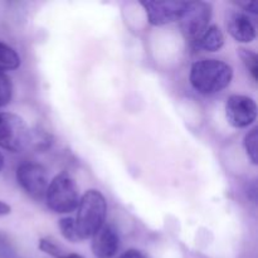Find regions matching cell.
<instances>
[{"label":"cell","mask_w":258,"mask_h":258,"mask_svg":"<svg viewBox=\"0 0 258 258\" xmlns=\"http://www.w3.org/2000/svg\"><path fill=\"white\" fill-rule=\"evenodd\" d=\"M233 80V68L219 59H202L193 63L189 73L190 85L197 92L211 96L228 87Z\"/></svg>","instance_id":"cell-1"},{"label":"cell","mask_w":258,"mask_h":258,"mask_svg":"<svg viewBox=\"0 0 258 258\" xmlns=\"http://www.w3.org/2000/svg\"><path fill=\"white\" fill-rule=\"evenodd\" d=\"M106 213L107 203L100 190L90 189L81 197L77 206V217L75 219L81 241L95 236L96 232L105 224Z\"/></svg>","instance_id":"cell-2"},{"label":"cell","mask_w":258,"mask_h":258,"mask_svg":"<svg viewBox=\"0 0 258 258\" xmlns=\"http://www.w3.org/2000/svg\"><path fill=\"white\" fill-rule=\"evenodd\" d=\"M44 198L50 211L58 214H67L77 209L80 194L70 174L60 173L48 184Z\"/></svg>","instance_id":"cell-3"},{"label":"cell","mask_w":258,"mask_h":258,"mask_svg":"<svg viewBox=\"0 0 258 258\" xmlns=\"http://www.w3.org/2000/svg\"><path fill=\"white\" fill-rule=\"evenodd\" d=\"M29 133V127L19 115L0 112V148L20 153L28 148Z\"/></svg>","instance_id":"cell-4"},{"label":"cell","mask_w":258,"mask_h":258,"mask_svg":"<svg viewBox=\"0 0 258 258\" xmlns=\"http://www.w3.org/2000/svg\"><path fill=\"white\" fill-rule=\"evenodd\" d=\"M211 3L207 2H186L185 8L178 19L179 27L191 43L209 27L212 19Z\"/></svg>","instance_id":"cell-5"},{"label":"cell","mask_w":258,"mask_h":258,"mask_svg":"<svg viewBox=\"0 0 258 258\" xmlns=\"http://www.w3.org/2000/svg\"><path fill=\"white\" fill-rule=\"evenodd\" d=\"M17 180L23 190L33 199L40 201L48 188L47 169L37 163H23L17 169Z\"/></svg>","instance_id":"cell-6"},{"label":"cell","mask_w":258,"mask_h":258,"mask_svg":"<svg viewBox=\"0 0 258 258\" xmlns=\"http://www.w3.org/2000/svg\"><path fill=\"white\" fill-rule=\"evenodd\" d=\"M226 117L236 128L248 127L256 121L257 105L253 98L244 95L229 96L226 102Z\"/></svg>","instance_id":"cell-7"},{"label":"cell","mask_w":258,"mask_h":258,"mask_svg":"<svg viewBox=\"0 0 258 258\" xmlns=\"http://www.w3.org/2000/svg\"><path fill=\"white\" fill-rule=\"evenodd\" d=\"M140 4L145 9L149 23L155 27H163L178 22L186 2L168 0V2H141Z\"/></svg>","instance_id":"cell-8"},{"label":"cell","mask_w":258,"mask_h":258,"mask_svg":"<svg viewBox=\"0 0 258 258\" xmlns=\"http://www.w3.org/2000/svg\"><path fill=\"white\" fill-rule=\"evenodd\" d=\"M120 247V236L112 224L105 223L92 237L93 256L96 258H112Z\"/></svg>","instance_id":"cell-9"},{"label":"cell","mask_w":258,"mask_h":258,"mask_svg":"<svg viewBox=\"0 0 258 258\" xmlns=\"http://www.w3.org/2000/svg\"><path fill=\"white\" fill-rule=\"evenodd\" d=\"M226 27L232 38L239 43H251L256 38V25L249 15L241 10H229L227 13Z\"/></svg>","instance_id":"cell-10"},{"label":"cell","mask_w":258,"mask_h":258,"mask_svg":"<svg viewBox=\"0 0 258 258\" xmlns=\"http://www.w3.org/2000/svg\"><path fill=\"white\" fill-rule=\"evenodd\" d=\"M194 47L204 52H217L224 45V35L218 25H209L193 42Z\"/></svg>","instance_id":"cell-11"},{"label":"cell","mask_w":258,"mask_h":258,"mask_svg":"<svg viewBox=\"0 0 258 258\" xmlns=\"http://www.w3.org/2000/svg\"><path fill=\"white\" fill-rule=\"evenodd\" d=\"M20 55L9 44L0 40V71H14L20 67Z\"/></svg>","instance_id":"cell-12"},{"label":"cell","mask_w":258,"mask_h":258,"mask_svg":"<svg viewBox=\"0 0 258 258\" xmlns=\"http://www.w3.org/2000/svg\"><path fill=\"white\" fill-rule=\"evenodd\" d=\"M38 247H39L40 251L49 254L53 258H85L83 256H81V254L76 253V252L67 251L60 244L55 243L50 238H40Z\"/></svg>","instance_id":"cell-13"},{"label":"cell","mask_w":258,"mask_h":258,"mask_svg":"<svg viewBox=\"0 0 258 258\" xmlns=\"http://www.w3.org/2000/svg\"><path fill=\"white\" fill-rule=\"evenodd\" d=\"M53 143V138L48 131L44 128L37 127L34 130H30L29 141L28 146H32L37 151H45L50 148Z\"/></svg>","instance_id":"cell-14"},{"label":"cell","mask_w":258,"mask_h":258,"mask_svg":"<svg viewBox=\"0 0 258 258\" xmlns=\"http://www.w3.org/2000/svg\"><path fill=\"white\" fill-rule=\"evenodd\" d=\"M238 54L241 57L242 63L244 64L246 70L248 71L253 81L258 80V57L253 50L246 49V48H239Z\"/></svg>","instance_id":"cell-15"},{"label":"cell","mask_w":258,"mask_h":258,"mask_svg":"<svg viewBox=\"0 0 258 258\" xmlns=\"http://www.w3.org/2000/svg\"><path fill=\"white\" fill-rule=\"evenodd\" d=\"M257 143H258V128L253 127L251 131L246 134L243 139V146L244 150H246L247 156L249 158V160L252 161V164L257 165L258 163V151H257Z\"/></svg>","instance_id":"cell-16"},{"label":"cell","mask_w":258,"mask_h":258,"mask_svg":"<svg viewBox=\"0 0 258 258\" xmlns=\"http://www.w3.org/2000/svg\"><path fill=\"white\" fill-rule=\"evenodd\" d=\"M59 231L62 233V236L64 237L67 241L72 242V243H77L81 242L80 237H78L77 229H76L75 219L71 218V217H64V218L59 219Z\"/></svg>","instance_id":"cell-17"},{"label":"cell","mask_w":258,"mask_h":258,"mask_svg":"<svg viewBox=\"0 0 258 258\" xmlns=\"http://www.w3.org/2000/svg\"><path fill=\"white\" fill-rule=\"evenodd\" d=\"M13 98V83L9 76L0 71V107L9 105Z\"/></svg>","instance_id":"cell-18"},{"label":"cell","mask_w":258,"mask_h":258,"mask_svg":"<svg viewBox=\"0 0 258 258\" xmlns=\"http://www.w3.org/2000/svg\"><path fill=\"white\" fill-rule=\"evenodd\" d=\"M0 258H14L13 246L3 233H0Z\"/></svg>","instance_id":"cell-19"},{"label":"cell","mask_w":258,"mask_h":258,"mask_svg":"<svg viewBox=\"0 0 258 258\" xmlns=\"http://www.w3.org/2000/svg\"><path fill=\"white\" fill-rule=\"evenodd\" d=\"M236 4L238 5V8H241L243 10V13H248V14H258V8L256 3H252V2H236ZM241 10V12H242Z\"/></svg>","instance_id":"cell-20"},{"label":"cell","mask_w":258,"mask_h":258,"mask_svg":"<svg viewBox=\"0 0 258 258\" xmlns=\"http://www.w3.org/2000/svg\"><path fill=\"white\" fill-rule=\"evenodd\" d=\"M118 258H149L144 252L139 251V249H127V251L123 252L122 254H120Z\"/></svg>","instance_id":"cell-21"},{"label":"cell","mask_w":258,"mask_h":258,"mask_svg":"<svg viewBox=\"0 0 258 258\" xmlns=\"http://www.w3.org/2000/svg\"><path fill=\"white\" fill-rule=\"evenodd\" d=\"M10 213H12V207L5 203V202L0 201V217L9 216Z\"/></svg>","instance_id":"cell-22"},{"label":"cell","mask_w":258,"mask_h":258,"mask_svg":"<svg viewBox=\"0 0 258 258\" xmlns=\"http://www.w3.org/2000/svg\"><path fill=\"white\" fill-rule=\"evenodd\" d=\"M4 164H5L4 156H3V154L0 153V171H2L3 168H4Z\"/></svg>","instance_id":"cell-23"}]
</instances>
